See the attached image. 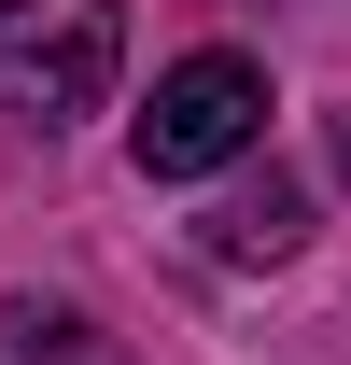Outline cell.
Wrapping results in <instances>:
<instances>
[{"label": "cell", "instance_id": "obj_1", "mask_svg": "<svg viewBox=\"0 0 351 365\" xmlns=\"http://www.w3.org/2000/svg\"><path fill=\"white\" fill-rule=\"evenodd\" d=\"M127 71V14L113 0H0V127L71 140Z\"/></svg>", "mask_w": 351, "mask_h": 365}, {"label": "cell", "instance_id": "obj_2", "mask_svg": "<svg viewBox=\"0 0 351 365\" xmlns=\"http://www.w3.org/2000/svg\"><path fill=\"white\" fill-rule=\"evenodd\" d=\"M267 140V71L253 56H183L155 71V113H141V182H211L225 155H253Z\"/></svg>", "mask_w": 351, "mask_h": 365}, {"label": "cell", "instance_id": "obj_3", "mask_svg": "<svg viewBox=\"0 0 351 365\" xmlns=\"http://www.w3.org/2000/svg\"><path fill=\"white\" fill-rule=\"evenodd\" d=\"M295 239H309V182H281V169L239 182V197L211 211V253H225V267H281Z\"/></svg>", "mask_w": 351, "mask_h": 365}, {"label": "cell", "instance_id": "obj_4", "mask_svg": "<svg viewBox=\"0 0 351 365\" xmlns=\"http://www.w3.org/2000/svg\"><path fill=\"white\" fill-rule=\"evenodd\" d=\"M0 365H127V337H98L85 309H43V295H14V309H0Z\"/></svg>", "mask_w": 351, "mask_h": 365}, {"label": "cell", "instance_id": "obj_5", "mask_svg": "<svg viewBox=\"0 0 351 365\" xmlns=\"http://www.w3.org/2000/svg\"><path fill=\"white\" fill-rule=\"evenodd\" d=\"M337 182H351V113H337Z\"/></svg>", "mask_w": 351, "mask_h": 365}]
</instances>
